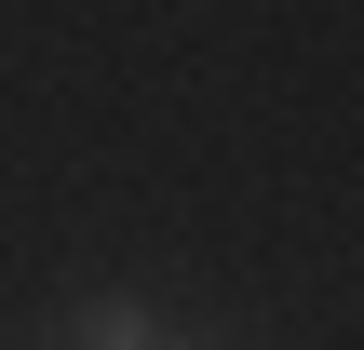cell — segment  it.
<instances>
[{"label": "cell", "instance_id": "obj_2", "mask_svg": "<svg viewBox=\"0 0 364 350\" xmlns=\"http://www.w3.org/2000/svg\"><path fill=\"white\" fill-rule=\"evenodd\" d=\"M149 350H162V337H149Z\"/></svg>", "mask_w": 364, "mask_h": 350}, {"label": "cell", "instance_id": "obj_1", "mask_svg": "<svg viewBox=\"0 0 364 350\" xmlns=\"http://www.w3.org/2000/svg\"><path fill=\"white\" fill-rule=\"evenodd\" d=\"M81 350H149V297H81Z\"/></svg>", "mask_w": 364, "mask_h": 350}]
</instances>
